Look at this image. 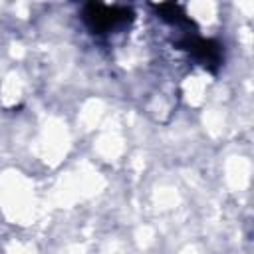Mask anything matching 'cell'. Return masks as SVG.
Listing matches in <instances>:
<instances>
[{
  "label": "cell",
  "mask_w": 254,
  "mask_h": 254,
  "mask_svg": "<svg viewBox=\"0 0 254 254\" xmlns=\"http://www.w3.org/2000/svg\"><path fill=\"white\" fill-rule=\"evenodd\" d=\"M153 10L159 14L161 20L169 22V24H185L187 28H194V22L187 16L185 8L181 4H173V2H167V4H153Z\"/></svg>",
  "instance_id": "cell-3"
},
{
  "label": "cell",
  "mask_w": 254,
  "mask_h": 254,
  "mask_svg": "<svg viewBox=\"0 0 254 254\" xmlns=\"http://www.w3.org/2000/svg\"><path fill=\"white\" fill-rule=\"evenodd\" d=\"M177 46L185 52H189L202 67L208 71H216L222 65V46L212 40V38H198V36H185L183 40L177 42Z\"/></svg>",
  "instance_id": "cell-2"
},
{
  "label": "cell",
  "mask_w": 254,
  "mask_h": 254,
  "mask_svg": "<svg viewBox=\"0 0 254 254\" xmlns=\"http://www.w3.org/2000/svg\"><path fill=\"white\" fill-rule=\"evenodd\" d=\"M85 26L93 34H107L133 20V10L129 6H107L99 2H87L81 10Z\"/></svg>",
  "instance_id": "cell-1"
}]
</instances>
